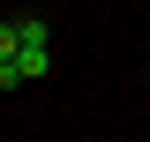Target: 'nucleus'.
Masks as SVG:
<instances>
[{
  "instance_id": "f257e3e1",
  "label": "nucleus",
  "mask_w": 150,
  "mask_h": 142,
  "mask_svg": "<svg viewBox=\"0 0 150 142\" xmlns=\"http://www.w3.org/2000/svg\"><path fill=\"white\" fill-rule=\"evenodd\" d=\"M8 60H15V30L0 22V67H8Z\"/></svg>"
},
{
  "instance_id": "f03ea898",
  "label": "nucleus",
  "mask_w": 150,
  "mask_h": 142,
  "mask_svg": "<svg viewBox=\"0 0 150 142\" xmlns=\"http://www.w3.org/2000/svg\"><path fill=\"white\" fill-rule=\"evenodd\" d=\"M143 82H150V67H143Z\"/></svg>"
}]
</instances>
